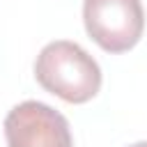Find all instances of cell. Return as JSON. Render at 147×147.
Here are the masks:
<instances>
[{
  "label": "cell",
  "mask_w": 147,
  "mask_h": 147,
  "mask_svg": "<svg viewBox=\"0 0 147 147\" xmlns=\"http://www.w3.org/2000/svg\"><path fill=\"white\" fill-rule=\"evenodd\" d=\"M83 23L90 39L106 53L131 51L145 30L140 0H85Z\"/></svg>",
  "instance_id": "obj_2"
},
{
  "label": "cell",
  "mask_w": 147,
  "mask_h": 147,
  "mask_svg": "<svg viewBox=\"0 0 147 147\" xmlns=\"http://www.w3.org/2000/svg\"><path fill=\"white\" fill-rule=\"evenodd\" d=\"M9 147H74L69 122L62 113L41 101H23L5 117Z\"/></svg>",
  "instance_id": "obj_3"
},
{
  "label": "cell",
  "mask_w": 147,
  "mask_h": 147,
  "mask_svg": "<svg viewBox=\"0 0 147 147\" xmlns=\"http://www.w3.org/2000/svg\"><path fill=\"white\" fill-rule=\"evenodd\" d=\"M129 147H147V140H140V142H133V145H129Z\"/></svg>",
  "instance_id": "obj_4"
},
{
  "label": "cell",
  "mask_w": 147,
  "mask_h": 147,
  "mask_svg": "<svg viewBox=\"0 0 147 147\" xmlns=\"http://www.w3.org/2000/svg\"><path fill=\"white\" fill-rule=\"evenodd\" d=\"M37 83L67 103H87L101 90L96 60L76 41L57 39L46 44L34 60Z\"/></svg>",
  "instance_id": "obj_1"
}]
</instances>
